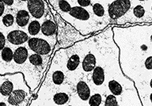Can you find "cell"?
Returning <instances> with one entry per match:
<instances>
[{"label": "cell", "instance_id": "cell-19", "mask_svg": "<svg viewBox=\"0 0 152 106\" xmlns=\"http://www.w3.org/2000/svg\"><path fill=\"white\" fill-rule=\"evenodd\" d=\"M28 61L33 66L37 67H42L44 59L42 58V56L34 53V54H32L30 56L28 57Z\"/></svg>", "mask_w": 152, "mask_h": 106}, {"label": "cell", "instance_id": "cell-31", "mask_svg": "<svg viewBox=\"0 0 152 106\" xmlns=\"http://www.w3.org/2000/svg\"><path fill=\"white\" fill-rule=\"evenodd\" d=\"M14 2H15V1H14V0H8V1L4 0V1H3L4 4L7 5V6H12V5H14Z\"/></svg>", "mask_w": 152, "mask_h": 106}, {"label": "cell", "instance_id": "cell-5", "mask_svg": "<svg viewBox=\"0 0 152 106\" xmlns=\"http://www.w3.org/2000/svg\"><path fill=\"white\" fill-rule=\"evenodd\" d=\"M41 33L44 36L48 37H52L56 35L57 26L54 21L50 19L45 20L41 24Z\"/></svg>", "mask_w": 152, "mask_h": 106}, {"label": "cell", "instance_id": "cell-16", "mask_svg": "<svg viewBox=\"0 0 152 106\" xmlns=\"http://www.w3.org/2000/svg\"><path fill=\"white\" fill-rule=\"evenodd\" d=\"M41 31V24L37 20L31 21L28 26V33L32 37L38 35Z\"/></svg>", "mask_w": 152, "mask_h": 106}, {"label": "cell", "instance_id": "cell-7", "mask_svg": "<svg viewBox=\"0 0 152 106\" xmlns=\"http://www.w3.org/2000/svg\"><path fill=\"white\" fill-rule=\"evenodd\" d=\"M97 64L96 56L92 53H88L82 62V67L86 73H89L94 70Z\"/></svg>", "mask_w": 152, "mask_h": 106}, {"label": "cell", "instance_id": "cell-25", "mask_svg": "<svg viewBox=\"0 0 152 106\" xmlns=\"http://www.w3.org/2000/svg\"><path fill=\"white\" fill-rule=\"evenodd\" d=\"M133 14L136 18H142L145 15V9L142 5H136L133 8Z\"/></svg>", "mask_w": 152, "mask_h": 106}, {"label": "cell", "instance_id": "cell-38", "mask_svg": "<svg viewBox=\"0 0 152 106\" xmlns=\"http://www.w3.org/2000/svg\"><path fill=\"white\" fill-rule=\"evenodd\" d=\"M68 106H72V105H68Z\"/></svg>", "mask_w": 152, "mask_h": 106}, {"label": "cell", "instance_id": "cell-12", "mask_svg": "<svg viewBox=\"0 0 152 106\" xmlns=\"http://www.w3.org/2000/svg\"><path fill=\"white\" fill-rule=\"evenodd\" d=\"M104 71L102 67L97 66L93 71L92 80L94 84L96 86H102L104 82Z\"/></svg>", "mask_w": 152, "mask_h": 106}, {"label": "cell", "instance_id": "cell-35", "mask_svg": "<svg viewBox=\"0 0 152 106\" xmlns=\"http://www.w3.org/2000/svg\"><path fill=\"white\" fill-rule=\"evenodd\" d=\"M150 86H151V88L152 89V78L151 79V82H150Z\"/></svg>", "mask_w": 152, "mask_h": 106}, {"label": "cell", "instance_id": "cell-14", "mask_svg": "<svg viewBox=\"0 0 152 106\" xmlns=\"http://www.w3.org/2000/svg\"><path fill=\"white\" fill-rule=\"evenodd\" d=\"M80 64V56L78 54H73L69 57L66 63V68L69 71H75Z\"/></svg>", "mask_w": 152, "mask_h": 106}, {"label": "cell", "instance_id": "cell-24", "mask_svg": "<svg viewBox=\"0 0 152 106\" xmlns=\"http://www.w3.org/2000/svg\"><path fill=\"white\" fill-rule=\"evenodd\" d=\"M102 102V97L100 94H95L92 95L89 99V105L90 106H100Z\"/></svg>", "mask_w": 152, "mask_h": 106}, {"label": "cell", "instance_id": "cell-22", "mask_svg": "<svg viewBox=\"0 0 152 106\" xmlns=\"http://www.w3.org/2000/svg\"><path fill=\"white\" fill-rule=\"evenodd\" d=\"M93 11L94 14L98 18H102L104 15V7L100 2H95L93 5Z\"/></svg>", "mask_w": 152, "mask_h": 106}, {"label": "cell", "instance_id": "cell-28", "mask_svg": "<svg viewBox=\"0 0 152 106\" xmlns=\"http://www.w3.org/2000/svg\"><path fill=\"white\" fill-rule=\"evenodd\" d=\"M7 47L6 46V37L2 32L0 33V50L2 51Z\"/></svg>", "mask_w": 152, "mask_h": 106}, {"label": "cell", "instance_id": "cell-4", "mask_svg": "<svg viewBox=\"0 0 152 106\" xmlns=\"http://www.w3.org/2000/svg\"><path fill=\"white\" fill-rule=\"evenodd\" d=\"M28 36L22 30H13L7 35V40L13 45H21L28 41Z\"/></svg>", "mask_w": 152, "mask_h": 106}, {"label": "cell", "instance_id": "cell-32", "mask_svg": "<svg viewBox=\"0 0 152 106\" xmlns=\"http://www.w3.org/2000/svg\"><path fill=\"white\" fill-rule=\"evenodd\" d=\"M141 49H142V51H147V47L146 45H142V46H141Z\"/></svg>", "mask_w": 152, "mask_h": 106}, {"label": "cell", "instance_id": "cell-33", "mask_svg": "<svg viewBox=\"0 0 152 106\" xmlns=\"http://www.w3.org/2000/svg\"><path fill=\"white\" fill-rule=\"evenodd\" d=\"M0 106H7V105L4 102H1V103H0Z\"/></svg>", "mask_w": 152, "mask_h": 106}, {"label": "cell", "instance_id": "cell-37", "mask_svg": "<svg viewBox=\"0 0 152 106\" xmlns=\"http://www.w3.org/2000/svg\"><path fill=\"white\" fill-rule=\"evenodd\" d=\"M151 12H152V6H151Z\"/></svg>", "mask_w": 152, "mask_h": 106}, {"label": "cell", "instance_id": "cell-9", "mask_svg": "<svg viewBox=\"0 0 152 106\" xmlns=\"http://www.w3.org/2000/svg\"><path fill=\"white\" fill-rule=\"evenodd\" d=\"M26 97V93L22 90H15L7 98V102L11 105H18Z\"/></svg>", "mask_w": 152, "mask_h": 106}, {"label": "cell", "instance_id": "cell-29", "mask_svg": "<svg viewBox=\"0 0 152 106\" xmlns=\"http://www.w3.org/2000/svg\"><path fill=\"white\" fill-rule=\"evenodd\" d=\"M77 2L83 8V7H87L91 5V1H90V0H78Z\"/></svg>", "mask_w": 152, "mask_h": 106}, {"label": "cell", "instance_id": "cell-1", "mask_svg": "<svg viewBox=\"0 0 152 106\" xmlns=\"http://www.w3.org/2000/svg\"><path fill=\"white\" fill-rule=\"evenodd\" d=\"M132 7V1H128V0H116V1H113L109 4V8H108V14L109 18L116 21L117 19L121 18V17L125 15V14Z\"/></svg>", "mask_w": 152, "mask_h": 106}, {"label": "cell", "instance_id": "cell-17", "mask_svg": "<svg viewBox=\"0 0 152 106\" xmlns=\"http://www.w3.org/2000/svg\"><path fill=\"white\" fill-rule=\"evenodd\" d=\"M68 94L64 92L57 93L53 97V102H55V104L58 105H63L66 104L68 102Z\"/></svg>", "mask_w": 152, "mask_h": 106}, {"label": "cell", "instance_id": "cell-2", "mask_svg": "<svg viewBox=\"0 0 152 106\" xmlns=\"http://www.w3.org/2000/svg\"><path fill=\"white\" fill-rule=\"evenodd\" d=\"M28 46L33 52L40 56H47L52 52L51 45L42 38H30L28 41Z\"/></svg>", "mask_w": 152, "mask_h": 106}, {"label": "cell", "instance_id": "cell-18", "mask_svg": "<svg viewBox=\"0 0 152 106\" xmlns=\"http://www.w3.org/2000/svg\"><path fill=\"white\" fill-rule=\"evenodd\" d=\"M1 59L4 63H10L14 60V52L13 50L9 47H6L1 51Z\"/></svg>", "mask_w": 152, "mask_h": 106}, {"label": "cell", "instance_id": "cell-36", "mask_svg": "<svg viewBox=\"0 0 152 106\" xmlns=\"http://www.w3.org/2000/svg\"><path fill=\"white\" fill-rule=\"evenodd\" d=\"M150 40H151V43H152V35L151 36V37H150Z\"/></svg>", "mask_w": 152, "mask_h": 106}, {"label": "cell", "instance_id": "cell-39", "mask_svg": "<svg viewBox=\"0 0 152 106\" xmlns=\"http://www.w3.org/2000/svg\"><path fill=\"white\" fill-rule=\"evenodd\" d=\"M17 106H19V105H17Z\"/></svg>", "mask_w": 152, "mask_h": 106}, {"label": "cell", "instance_id": "cell-11", "mask_svg": "<svg viewBox=\"0 0 152 106\" xmlns=\"http://www.w3.org/2000/svg\"><path fill=\"white\" fill-rule=\"evenodd\" d=\"M29 13L26 10H20L18 11L16 14V18H15V21H16L17 25L19 27H26V26H28V22H29Z\"/></svg>", "mask_w": 152, "mask_h": 106}, {"label": "cell", "instance_id": "cell-10", "mask_svg": "<svg viewBox=\"0 0 152 106\" xmlns=\"http://www.w3.org/2000/svg\"><path fill=\"white\" fill-rule=\"evenodd\" d=\"M76 90L79 98L83 100V102L88 101L90 99V89L89 86L84 82V81H80L78 82L77 86H76Z\"/></svg>", "mask_w": 152, "mask_h": 106}, {"label": "cell", "instance_id": "cell-26", "mask_svg": "<svg viewBox=\"0 0 152 106\" xmlns=\"http://www.w3.org/2000/svg\"><path fill=\"white\" fill-rule=\"evenodd\" d=\"M104 106H119L116 97L113 94H109L106 97Z\"/></svg>", "mask_w": 152, "mask_h": 106}, {"label": "cell", "instance_id": "cell-6", "mask_svg": "<svg viewBox=\"0 0 152 106\" xmlns=\"http://www.w3.org/2000/svg\"><path fill=\"white\" fill-rule=\"evenodd\" d=\"M28 51L26 47L20 46L17 48L14 52V61L18 65L25 64L28 59Z\"/></svg>", "mask_w": 152, "mask_h": 106}, {"label": "cell", "instance_id": "cell-20", "mask_svg": "<svg viewBox=\"0 0 152 106\" xmlns=\"http://www.w3.org/2000/svg\"><path fill=\"white\" fill-rule=\"evenodd\" d=\"M65 79V75L63 71H56L52 74V82L55 85L60 86L62 85Z\"/></svg>", "mask_w": 152, "mask_h": 106}, {"label": "cell", "instance_id": "cell-34", "mask_svg": "<svg viewBox=\"0 0 152 106\" xmlns=\"http://www.w3.org/2000/svg\"><path fill=\"white\" fill-rule=\"evenodd\" d=\"M150 101H151V102L152 103V93L151 94H150Z\"/></svg>", "mask_w": 152, "mask_h": 106}, {"label": "cell", "instance_id": "cell-15", "mask_svg": "<svg viewBox=\"0 0 152 106\" xmlns=\"http://www.w3.org/2000/svg\"><path fill=\"white\" fill-rule=\"evenodd\" d=\"M109 91L114 96H120L123 93V87L120 83L116 80H110L108 83Z\"/></svg>", "mask_w": 152, "mask_h": 106}, {"label": "cell", "instance_id": "cell-3", "mask_svg": "<svg viewBox=\"0 0 152 106\" xmlns=\"http://www.w3.org/2000/svg\"><path fill=\"white\" fill-rule=\"evenodd\" d=\"M27 8L33 18L40 19L45 15V2L42 0H28L27 1Z\"/></svg>", "mask_w": 152, "mask_h": 106}, {"label": "cell", "instance_id": "cell-27", "mask_svg": "<svg viewBox=\"0 0 152 106\" xmlns=\"http://www.w3.org/2000/svg\"><path fill=\"white\" fill-rule=\"evenodd\" d=\"M144 66L147 70H152V56H148L145 59Z\"/></svg>", "mask_w": 152, "mask_h": 106}, {"label": "cell", "instance_id": "cell-21", "mask_svg": "<svg viewBox=\"0 0 152 106\" xmlns=\"http://www.w3.org/2000/svg\"><path fill=\"white\" fill-rule=\"evenodd\" d=\"M53 2L56 4L57 7H59V9L64 13H69L72 9L71 4L67 1H53Z\"/></svg>", "mask_w": 152, "mask_h": 106}, {"label": "cell", "instance_id": "cell-30", "mask_svg": "<svg viewBox=\"0 0 152 106\" xmlns=\"http://www.w3.org/2000/svg\"><path fill=\"white\" fill-rule=\"evenodd\" d=\"M5 11V4L3 1H1L0 2V16H3V14H4Z\"/></svg>", "mask_w": 152, "mask_h": 106}, {"label": "cell", "instance_id": "cell-13", "mask_svg": "<svg viewBox=\"0 0 152 106\" xmlns=\"http://www.w3.org/2000/svg\"><path fill=\"white\" fill-rule=\"evenodd\" d=\"M14 91V84L9 80H2L0 93L2 97H9Z\"/></svg>", "mask_w": 152, "mask_h": 106}, {"label": "cell", "instance_id": "cell-8", "mask_svg": "<svg viewBox=\"0 0 152 106\" xmlns=\"http://www.w3.org/2000/svg\"><path fill=\"white\" fill-rule=\"evenodd\" d=\"M68 14L70 16L73 17L78 20H81V21H88L90 18V13L85 8L81 7H72V9L69 12Z\"/></svg>", "mask_w": 152, "mask_h": 106}, {"label": "cell", "instance_id": "cell-23", "mask_svg": "<svg viewBox=\"0 0 152 106\" xmlns=\"http://www.w3.org/2000/svg\"><path fill=\"white\" fill-rule=\"evenodd\" d=\"M15 18L13 14H6L2 17V23L6 27H10L14 25Z\"/></svg>", "mask_w": 152, "mask_h": 106}]
</instances>
